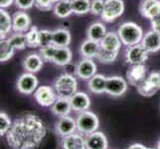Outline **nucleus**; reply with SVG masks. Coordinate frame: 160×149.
<instances>
[{
  "label": "nucleus",
  "instance_id": "27",
  "mask_svg": "<svg viewBox=\"0 0 160 149\" xmlns=\"http://www.w3.org/2000/svg\"><path fill=\"white\" fill-rule=\"evenodd\" d=\"M72 58H73V54H72L70 48L58 47L53 59V63L56 66H59V67H64V66L72 62Z\"/></svg>",
  "mask_w": 160,
  "mask_h": 149
},
{
  "label": "nucleus",
  "instance_id": "11",
  "mask_svg": "<svg viewBox=\"0 0 160 149\" xmlns=\"http://www.w3.org/2000/svg\"><path fill=\"white\" fill-rule=\"evenodd\" d=\"M31 27V18L27 13L17 11L12 15V31L14 33H25Z\"/></svg>",
  "mask_w": 160,
  "mask_h": 149
},
{
  "label": "nucleus",
  "instance_id": "3",
  "mask_svg": "<svg viewBox=\"0 0 160 149\" xmlns=\"http://www.w3.org/2000/svg\"><path fill=\"white\" fill-rule=\"evenodd\" d=\"M54 89L59 97L71 98L77 92L78 82L75 76L63 74L54 82Z\"/></svg>",
  "mask_w": 160,
  "mask_h": 149
},
{
  "label": "nucleus",
  "instance_id": "46",
  "mask_svg": "<svg viewBox=\"0 0 160 149\" xmlns=\"http://www.w3.org/2000/svg\"><path fill=\"white\" fill-rule=\"evenodd\" d=\"M50 1L53 3V4H55V3H57V2H59V1H61V0H50Z\"/></svg>",
  "mask_w": 160,
  "mask_h": 149
},
{
  "label": "nucleus",
  "instance_id": "28",
  "mask_svg": "<svg viewBox=\"0 0 160 149\" xmlns=\"http://www.w3.org/2000/svg\"><path fill=\"white\" fill-rule=\"evenodd\" d=\"M107 80L103 75L96 74L89 80V90L93 93H103L106 92Z\"/></svg>",
  "mask_w": 160,
  "mask_h": 149
},
{
  "label": "nucleus",
  "instance_id": "5",
  "mask_svg": "<svg viewBox=\"0 0 160 149\" xmlns=\"http://www.w3.org/2000/svg\"><path fill=\"white\" fill-rule=\"evenodd\" d=\"M124 8L123 0H106L101 18L103 22L112 23L123 14Z\"/></svg>",
  "mask_w": 160,
  "mask_h": 149
},
{
  "label": "nucleus",
  "instance_id": "45",
  "mask_svg": "<svg viewBox=\"0 0 160 149\" xmlns=\"http://www.w3.org/2000/svg\"><path fill=\"white\" fill-rule=\"evenodd\" d=\"M63 28L69 30V28H70V21H65L64 22V23H63Z\"/></svg>",
  "mask_w": 160,
  "mask_h": 149
},
{
  "label": "nucleus",
  "instance_id": "14",
  "mask_svg": "<svg viewBox=\"0 0 160 149\" xmlns=\"http://www.w3.org/2000/svg\"><path fill=\"white\" fill-rule=\"evenodd\" d=\"M146 67L144 65L131 66L130 69L126 73V79L131 86L138 87L146 78Z\"/></svg>",
  "mask_w": 160,
  "mask_h": 149
},
{
  "label": "nucleus",
  "instance_id": "30",
  "mask_svg": "<svg viewBox=\"0 0 160 149\" xmlns=\"http://www.w3.org/2000/svg\"><path fill=\"white\" fill-rule=\"evenodd\" d=\"M15 49L11 46L8 38H4L0 41V61L1 63H5L13 57Z\"/></svg>",
  "mask_w": 160,
  "mask_h": 149
},
{
  "label": "nucleus",
  "instance_id": "21",
  "mask_svg": "<svg viewBox=\"0 0 160 149\" xmlns=\"http://www.w3.org/2000/svg\"><path fill=\"white\" fill-rule=\"evenodd\" d=\"M101 50V43L93 41L91 39H87L82 43L80 47V53L82 56L87 59L97 58L98 52Z\"/></svg>",
  "mask_w": 160,
  "mask_h": 149
},
{
  "label": "nucleus",
  "instance_id": "34",
  "mask_svg": "<svg viewBox=\"0 0 160 149\" xmlns=\"http://www.w3.org/2000/svg\"><path fill=\"white\" fill-rule=\"evenodd\" d=\"M118 56V52L108 51V50L102 49L101 47V50L98 54L97 59L102 64H110L117 60Z\"/></svg>",
  "mask_w": 160,
  "mask_h": 149
},
{
  "label": "nucleus",
  "instance_id": "13",
  "mask_svg": "<svg viewBox=\"0 0 160 149\" xmlns=\"http://www.w3.org/2000/svg\"><path fill=\"white\" fill-rule=\"evenodd\" d=\"M139 13L146 19H153L160 15V0H141Z\"/></svg>",
  "mask_w": 160,
  "mask_h": 149
},
{
  "label": "nucleus",
  "instance_id": "15",
  "mask_svg": "<svg viewBox=\"0 0 160 149\" xmlns=\"http://www.w3.org/2000/svg\"><path fill=\"white\" fill-rule=\"evenodd\" d=\"M77 130V121L67 115V117H60L58 122L56 123V131L57 133L61 136H68L75 133Z\"/></svg>",
  "mask_w": 160,
  "mask_h": 149
},
{
  "label": "nucleus",
  "instance_id": "7",
  "mask_svg": "<svg viewBox=\"0 0 160 149\" xmlns=\"http://www.w3.org/2000/svg\"><path fill=\"white\" fill-rule=\"evenodd\" d=\"M148 53L145 48L141 44H137L134 46L128 47L125 51V62L128 63L130 67L136 65L144 64L148 59Z\"/></svg>",
  "mask_w": 160,
  "mask_h": 149
},
{
  "label": "nucleus",
  "instance_id": "35",
  "mask_svg": "<svg viewBox=\"0 0 160 149\" xmlns=\"http://www.w3.org/2000/svg\"><path fill=\"white\" fill-rule=\"evenodd\" d=\"M53 44V31L48 29L39 30V48H44Z\"/></svg>",
  "mask_w": 160,
  "mask_h": 149
},
{
  "label": "nucleus",
  "instance_id": "17",
  "mask_svg": "<svg viewBox=\"0 0 160 149\" xmlns=\"http://www.w3.org/2000/svg\"><path fill=\"white\" fill-rule=\"evenodd\" d=\"M140 44L148 53H156L160 50V34L153 30L148 31L143 36Z\"/></svg>",
  "mask_w": 160,
  "mask_h": 149
},
{
  "label": "nucleus",
  "instance_id": "9",
  "mask_svg": "<svg viewBox=\"0 0 160 149\" xmlns=\"http://www.w3.org/2000/svg\"><path fill=\"white\" fill-rule=\"evenodd\" d=\"M38 82H39L34 74L26 72L19 77L17 81V89L21 93L31 95L38 89Z\"/></svg>",
  "mask_w": 160,
  "mask_h": 149
},
{
  "label": "nucleus",
  "instance_id": "48",
  "mask_svg": "<svg viewBox=\"0 0 160 149\" xmlns=\"http://www.w3.org/2000/svg\"><path fill=\"white\" fill-rule=\"evenodd\" d=\"M147 149H155V148H147ZM157 149V148H156Z\"/></svg>",
  "mask_w": 160,
  "mask_h": 149
},
{
  "label": "nucleus",
  "instance_id": "1",
  "mask_svg": "<svg viewBox=\"0 0 160 149\" xmlns=\"http://www.w3.org/2000/svg\"><path fill=\"white\" fill-rule=\"evenodd\" d=\"M46 135L42 119L35 114L18 117L6 133V141L11 149H38Z\"/></svg>",
  "mask_w": 160,
  "mask_h": 149
},
{
  "label": "nucleus",
  "instance_id": "36",
  "mask_svg": "<svg viewBox=\"0 0 160 149\" xmlns=\"http://www.w3.org/2000/svg\"><path fill=\"white\" fill-rule=\"evenodd\" d=\"M57 46L55 45H50L44 48H40V55L44 61L46 62H53V59L55 57V54L57 51Z\"/></svg>",
  "mask_w": 160,
  "mask_h": 149
},
{
  "label": "nucleus",
  "instance_id": "8",
  "mask_svg": "<svg viewBox=\"0 0 160 149\" xmlns=\"http://www.w3.org/2000/svg\"><path fill=\"white\" fill-rule=\"evenodd\" d=\"M34 97L41 107H52L59 97L56 91L49 86H41L35 91Z\"/></svg>",
  "mask_w": 160,
  "mask_h": 149
},
{
  "label": "nucleus",
  "instance_id": "47",
  "mask_svg": "<svg viewBox=\"0 0 160 149\" xmlns=\"http://www.w3.org/2000/svg\"><path fill=\"white\" fill-rule=\"evenodd\" d=\"M157 149H160V140L158 141V144H157Z\"/></svg>",
  "mask_w": 160,
  "mask_h": 149
},
{
  "label": "nucleus",
  "instance_id": "18",
  "mask_svg": "<svg viewBox=\"0 0 160 149\" xmlns=\"http://www.w3.org/2000/svg\"><path fill=\"white\" fill-rule=\"evenodd\" d=\"M72 108L75 112H86L90 108L91 106V99L89 96L86 92H77L75 95L70 98Z\"/></svg>",
  "mask_w": 160,
  "mask_h": 149
},
{
  "label": "nucleus",
  "instance_id": "38",
  "mask_svg": "<svg viewBox=\"0 0 160 149\" xmlns=\"http://www.w3.org/2000/svg\"><path fill=\"white\" fill-rule=\"evenodd\" d=\"M106 0H91V13L96 16H101Z\"/></svg>",
  "mask_w": 160,
  "mask_h": 149
},
{
  "label": "nucleus",
  "instance_id": "10",
  "mask_svg": "<svg viewBox=\"0 0 160 149\" xmlns=\"http://www.w3.org/2000/svg\"><path fill=\"white\" fill-rule=\"evenodd\" d=\"M128 90V82L118 76L109 77L107 80L106 92L112 97H121Z\"/></svg>",
  "mask_w": 160,
  "mask_h": 149
},
{
  "label": "nucleus",
  "instance_id": "43",
  "mask_svg": "<svg viewBox=\"0 0 160 149\" xmlns=\"http://www.w3.org/2000/svg\"><path fill=\"white\" fill-rule=\"evenodd\" d=\"M14 2H15V0H0V7L2 9H5L11 6Z\"/></svg>",
  "mask_w": 160,
  "mask_h": 149
},
{
  "label": "nucleus",
  "instance_id": "20",
  "mask_svg": "<svg viewBox=\"0 0 160 149\" xmlns=\"http://www.w3.org/2000/svg\"><path fill=\"white\" fill-rule=\"evenodd\" d=\"M121 44L122 43H121V40L118 34V32L109 31L101 41V47L102 49L108 50V51L119 52V50L121 48Z\"/></svg>",
  "mask_w": 160,
  "mask_h": 149
},
{
  "label": "nucleus",
  "instance_id": "41",
  "mask_svg": "<svg viewBox=\"0 0 160 149\" xmlns=\"http://www.w3.org/2000/svg\"><path fill=\"white\" fill-rule=\"evenodd\" d=\"M150 26H151V30L155 31L160 34V15L154 17L153 19L150 20Z\"/></svg>",
  "mask_w": 160,
  "mask_h": 149
},
{
  "label": "nucleus",
  "instance_id": "32",
  "mask_svg": "<svg viewBox=\"0 0 160 149\" xmlns=\"http://www.w3.org/2000/svg\"><path fill=\"white\" fill-rule=\"evenodd\" d=\"M8 40L15 50H24L27 46V40H26V34L24 33H13Z\"/></svg>",
  "mask_w": 160,
  "mask_h": 149
},
{
  "label": "nucleus",
  "instance_id": "16",
  "mask_svg": "<svg viewBox=\"0 0 160 149\" xmlns=\"http://www.w3.org/2000/svg\"><path fill=\"white\" fill-rule=\"evenodd\" d=\"M87 149H108V139L101 131H95L85 138Z\"/></svg>",
  "mask_w": 160,
  "mask_h": 149
},
{
  "label": "nucleus",
  "instance_id": "26",
  "mask_svg": "<svg viewBox=\"0 0 160 149\" xmlns=\"http://www.w3.org/2000/svg\"><path fill=\"white\" fill-rule=\"evenodd\" d=\"M72 36L69 30L58 28L53 31V45L57 47H68L71 43Z\"/></svg>",
  "mask_w": 160,
  "mask_h": 149
},
{
  "label": "nucleus",
  "instance_id": "39",
  "mask_svg": "<svg viewBox=\"0 0 160 149\" xmlns=\"http://www.w3.org/2000/svg\"><path fill=\"white\" fill-rule=\"evenodd\" d=\"M34 6L40 11H50L53 10L54 4L50 0H35Z\"/></svg>",
  "mask_w": 160,
  "mask_h": 149
},
{
  "label": "nucleus",
  "instance_id": "23",
  "mask_svg": "<svg viewBox=\"0 0 160 149\" xmlns=\"http://www.w3.org/2000/svg\"><path fill=\"white\" fill-rule=\"evenodd\" d=\"M64 149H87L85 138L80 133L65 136L62 141Z\"/></svg>",
  "mask_w": 160,
  "mask_h": 149
},
{
  "label": "nucleus",
  "instance_id": "19",
  "mask_svg": "<svg viewBox=\"0 0 160 149\" xmlns=\"http://www.w3.org/2000/svg\"><path fill=\"white\" fill-rule=\"evenodd\" d=\"M44 60L40 54L31 53L23 60V68L28 73L35 74L38 73L43 67Z\"/></svg>",
  "mask_w": 160,
  "mask_h": 149
},
{
  "label": "nucleus",
  "instance_id": "40",
  "mask_svg": "<svg viewBox=\"0 0 160 149\" xmlns=\"http://www.w3.org/2000/svg\"><path fill=\"white\" fill-rule=\"evenodd\" d=\"M15 5L22 10H28L34 6L35 0H15Z\"/></svg>",
  "mask_w": 160,
  "mask_h": 149
},
{
  "label": "nucleus",
  "instance_id": "24",
  "mask_svg": "<svg viewBox=\"0 0 160 149\" xmlns=\"http://www.w3.org/2000/svg\"><path fill=\"white\" fill-rule=\"evenodd\" d=\"M53 12L55 16L61 19H67L73 12L72 7V0H61V1L54 4Z\"/></svg>",
  "mask_w": 160,
  "mask_h": 149
},
{
  "label": "nucleus",
  "instance_id": "42",
  "mask_svg": "<svg viewBox=\"0 0 160 149\" xmlns=\"http://www.w3.org/2000/svg\"><path fill=\"white\" fill-rule=\"evenodd\" d=\"M64 69H65V74L72 75V76H75L77 74V65H74L72 62L64 66Z\"/></svg>",
  "mask_w": 160,
  "mask_h": 149
},
{
  "label": "nucleus",
  "instance_id": "6",
  "mask_svg": "<svg viewBox=\"0 0 160 149\" xmlns=\"http://www.w3.org/2000/svg\"><path fill=\"white\" fill-rule=\"evenodd\" d=\"M160 90V72L154 71L146 76L145 80L137 87V92L142 97H152Z\"/></svg>",
  "mask_w": 160,
  "mask_h": 149
},
{
  "label": "nucleus",
  "instance_id": "25",
  "mask_svg": "<svg viewBox=\"0 0 160 149\" xmlns=\"http://www.w3.org/2000/svg\"><path fill=\"white\" fill-rule=\"evenodd\" d=\"M72 104L70 98H64V97H58L57 101L52 106V112L57 117H67L71 112Z\"/></svg>",
  "mask_w": 160,
  "mask_h": 149
},
{
  "label": "nucleus",
  "instance_id": "12",
  "mask_svg": "<svg viewBox=\"0 0 160 149\" xmlns=\"http://www.w3.org/2000/svg\"><path fill=\"white\" fill-rule=\"evenodd\" d=\"M97 74V65L92 59L84 58L77 64V76L82 80H90Z\"/></svg>",
  "mask_w": 160,
  "mask_h": 149
},
{
  "label": "nucleus",
  "instance_id": "31",
  "mask_svg": "<svg viewBox=\"0 0 160 149\" xmlns=\"http://www.w3.org/2000/svg\"><path fill=\"white\" fill-rule=\"evenodd\" d=\"M73 12L76 15H86L91 12V0H72Z\"/></svg>",
  "mask_w": 160,
  "mask_h": 149
},
{
  "label": "nucleus",
  "instance_id": "4",
  "mask_svg": "<svg viewBox=\"0 0 160 149\" xmlns=\"http://www.w3.org/2000/svg\"><path fill=\"white\" fill-rule=\"evenodd\" d=\"M76 121L77 129H78L80 133L84 135H89L92 132L97 131L98 125H100L98 117L93 112H89V110L80 112Z\"/></svg>",
  "mask_w": 160,
  "mask_h": 149
},
{
  "label": "nucleus",
  "instance_id": "22",
  "mask_svg": "<svg viewBox=\"0 0 160 149\" xmlns=\"http://www.w3.org/2000/svg\"><path fill=\"white\" fill-rule=\"evenodd\" d=\"M107 27L102 22L97 21L92 23L87 29V37L88 39L100 42L103 39V37L107 34Z\"/></svg>",
  "mask_w": 160,
  "mask_h": 149
},
{
  "label": "nucleus",
  "instance_id": "33",
  "mask_svg": "<svg viewBox=\"0 0 160 149\" xmlns=\"http://www.w3.org/2000/svg\"><path fill=\"white\" fill-rule=\"evenodd\" d=\"M25 34L27 46L29 48H39V29L36 26H32Z\"/></svg>",
  "mask_w": 160,
  "mask_h": 149
},
{
  "label": "nucleus",
  "instance_id": "29",
  "mask_svg": "<svg viewBox=\"0 0 160 149\" xmlns=\"http://www.w3.org/2000/svg\"><path fill=\"white\" fill-rule=\"evenodd\" d=\"M12 31V16L5 9L0 10V37L1 39L6 38L9 33Z\"/></svg>",
  "mask_w": 160,
  "mask_h": 149
},
{
  "label": "nucleus",
  "instance_id": "2",
  "mask_svg": "<svg viewBox=\"0 0 160 149\" xmlns=\"http://www.w3.org/2000/svg\"><path fill=\"white\" fill-rule=\"evenodd\" d=\"M118 34L121 40V43L126 47L134 46L140 44L144 36L142 28L134 22H124L118 29Z\"/></svg>",
  "mask_w": 160,
  "mask_h": 149
},
{
  "label": "nucleus",
  "instance_id": "37",
  "mask_svg": "<svg viewBox=\"0 0 160 149\" xmlns=\"http://www.w3.org/2000/svg\"><path fill=\"white\" fill-rule=\"evenodd\" d=\"M11 125H12V122H11L9 117L5 112H1L0 113V135H6Z\"/></svg>",
  "mask_w": 160,
  "mask_h": 149
},
{
  "label": "nucleus",
  "instance_id": "44",
  "mask_svg": "<svg viewBox=\"0 0 160 149\" xmlns=\"http://www.w3.org/2000/svg\"><path fill=\"white\" fill-rule=\"evenodd\" d=\"M128 149H147V147L140 144V143H134V144L130 145Z\"/></svg>",
  "mask_w": 160,
  "mask_h": 149
}]
</instances>
